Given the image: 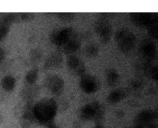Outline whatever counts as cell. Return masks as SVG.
Wrapping results in <instances>:
<instances>
[{"label":"cell","mask_w":158,"mask_h":128,"mask_svg":"<svg viewBox=\"0 0 158 128\" xmlns=\"http://www.w3.org/2000/svg\"><path fill=\"white\" fill-rule=\"evenodd\" d=\"M57 109V104L53 99L44 98L34 105L32 111L40 124L48 126L52 123Z\"/></svg>","instance_id":"cell-1"},{"label":"cell","mask_w":158,"mask_h":128,"mask_svg":"<svg viewBox=\"0 0 158 128\" xmlns=\"http://www.w3.org/2000/svg\"><path fill=\"white\" fill-rule=\"evenodd\" d=\"M103 116V107L97 101H93L86 105L80 111V116L82 119H94L98 124H99L102 121Z\"/></svg>","instance_id":"cell-2"},{"label":"cell","mask_w":158,"mask_h":128,"mask_svg":"<svg viewBox=\"0 0 158 128\" xmlns=\"http://www.w3.org/2000/svg\"><path fill=\"white\" fill-rule=\"evenodd\" d=\"M115 40L119 49L123 53L130 51L135 46V36L130 31L121 29L117 32Z\"/></svg>","instance_id":"cell-3"},{"label":"cell","mask_w":158,"mask_h":128,"mask_svg":"<svg viewBox=\"0 0 158 128\" xmlns=\"http://www.w3.org/2000/svg\"><path fill=\"white\" fill-rule=\"evenodd\" d=\"M73 33L74 32L70 27L56 29L51 33L49 39L53 44L61 47L69 40Z\"/></svg>","instance_id":"cell-4"},{"label":"cell","mask_w":158,"mask_h":128,"mask_svg":"<svg viewBox=\"0 0 158 128\" xmlns=\"http://www.w3.org/2000/svg\"><path fill=\"white\" fill-rule=\"evenodd\" d=\"M94 29L99 36L102 43H107L111 36L112 27L110 24L105 19H99L94 24Z\"/></svg>","instance_id":"cell-5"},{"label":"cell","mask_w":158,"mask_h":128,"mask_svg":"<svg viewBox=\"0 0 158 128\" xmlns=\"http://www.w3.org/2000/svg\"><path fill=\"white\" fill-rule=\"evenodd\" d=\"M44 83L46 88L52 93L56 95L59 94L62 91L64 85L63 80L56 75H50L46 77Z\"/></svg>","instance_id":"cell-6"},{"label":"cell","mask_w":158,"mask_h":128,"mask_svg":"<svg viewBox=\"0 0 158 128\" xmlns=\"http://www.w3.org/2000/svg\"><path fill=\"white\" fill-rule=\"evenodd\" d=\"M130 17L132 22L139 27H146L151 23L152 20L157 18L156 13H131Z\"/></svg>","instance_id":"cell-7"},{"label":"cell","mask_w":158,"mask_h":128,"mask_svg":"<svg viewBox=\"0 0 158 128\" xmlns=\"http://www.w3.org/2000/svg\"><path fill=\"white\" fill-rule=\"evenodd\" d=\"M80 86L86 93H93L98 89V82L93 76L85 74L81 77Z\"/></svg>","instance_id":"cell-8"},{"label":"cell","mask_w":158,"mask_h":128,"mask_svg":"<svg viewBox=\"0 0 158 128\" xmlns=\"http://www.w3.org/2000/svg\"><path fill=\"white\" fill-rule=\"evenodd\" d=\"M67 64L70 69L73 71L77 75L83 76L85 75L86 69L84 63L78 58L74 55H71L67 59Z\"/></svg>","instance_id":"cell-9"},{"label":"cell","mask_w":158,"mask_h":128,"mask_svg":"<svg viewBox=\"0 0 158 128\" xmlns=\"http://www.w3.org/2000/svg\"><path fill=\"white\" fill-rule=\"evenodd\" d=\"M140 53L148 61L152 60L156 56V46L149 40H144L140 48Z\"/></svg>","instance_id":"cell-10"},{"label":"cell","mask_w":158,"mask_h":128,"mask_svg":"<svg viewBox=\"0 0 158 128\" xmlns=\"http://www.w3.org/2000/svg\"><path fill=\"white\" fill-rule=\"evenodd\" d=\"M80 45V41L78 39L77 35L74 33L69 40L61 46V48L65 53L70 54L76 51L79 48Z\"/></svg>","instance_id":"cell-11"},{"label":"cell","mask_w":158,"mask_h":128,"mask_svg":"<svg viewBox=\"0 0 158 128\" xmlns=\"http://www.w3.org/2000/svg\"><path fill=\"white\" fill-rule=\"evenodd\" d=\"M62 62V56L59 52H55L49 55L46 59L44 64L45 69L59 67Z\"/></svg>","instance_id":"cell-12"},{"label":"cell","mask_w":158,"mask_h":128,"mask_svg":"<svg viewBox=\"0 0 158 128\" xmlns=\"http://www.w3.org/2000/svg\"><path fill=\"white\" fill-rule=\"evenodd\" d=\"M35 119V118L32 110L25 111L20 121L21 128H30Z\"/></svg>","instance_id":"cell-13"},{"label":"cell","mask_w":158,"mask_h":128,"mask_svg":"<svg viewBox=\"0 0 158 128\" xmlns=\"http://www.w3.org/2000/svg\"><path fill=\"white\" fill-rule=\"evenodd\" d=\"M1 85L5 90L11 91L15 87V80L13 77L10 75H7L2 79L1 81Z\"/></svg>","instance_id":"cell-14"},{"label":"cell","mask_w":158,"mask_h":128,"mask_svg":"<svg viewBox=\"0 0 158 128\" xmlns=\"http://www.w3.org/2000/svg\"><path fill=\"white\" fill-rule=\"evenodd\" d=\"M107 82L110 87H114L117 83L118 80V74L114 69H110L107 72Z\"/></svg>","instance_id":"cell-15"},{"label":"cell","mask_w":158,"mask_h":128,"mask_svg":"<svg viewBox=\"0 0 158 128\" xmlns=\"http://www.w3.org/2000/svg\"><path fill=\"white\" fill-rule=\"evenodd\" d=\"M124 97V92L121 90H115L112 92L108 96V100L113 103L119 102Z\"/></svg>","instance_id":"cell-16"},{"label":"cell","mask_w":158,"mask_h":128,"mask_svg":"<svg viewBox=\"0 0 158 128\" xmlns=\"http://www.w3.org/2000/svg\"><path fill=\"white\" fill-rule=\"evenodd\" d=\"M98 51L99 49L98 46L94 44L88 45L84 48L85 54L89 58L95 57L98 54Z\"/></svg>","instance_id":"cell-17"},{"label":"cell","mask_w":158,"mask_h":128,"mask_svg":"<svg viewBox=\"0 0 158 128\" xmlns=\"http://www.w3.org/2000/svg\"><path fill=\"white\" fill-rule=\"evenodd\" d=\"M37 77L38 70L36 69H33L27 73L25 75V80L29 84L32 85L36 81Z\"/></svg>","instance_id":"cell-18"},{"label":"cell","mask_w":158,"mask_h":128,"mask_svg":"<svg viewBox=\"0 0 158 128\" xmlns=\"http://www.w3.org/2000/svg\"><path fill=\"white\" fill-rule=\"evenodd\" d=\"M146 73L148 74V75L151 77L153 79L157 80V77H158V74H157V67H146Z\"/></svg>","instance_id":"cell-19"},{"label":"cell","mask_w":158,"mask_h":128,"mask_svg":"<svg viewBox=\"0 0 158 128\" xmlns=\"http://www.w3.org/2000/svg\"><path fill=\"white\" fill-rule=\"evenodd\" d=\"M57 15L60 19L67 22L72 20L75 17L73 13H59Z\"/></svg>","instance_id":"cell-20"},{"label":"cell","mask_w":158,"mask_h":128,"mask_svg":"<svg viewBox=\"0 0 158 128\" xmlns=\"http://www.w3.org/2000/svg\"><path fill=\"white\" fill-rule=\"evenodd\" d=\"M41 56V53L39 49H34L31 50L30 53V57L33 61H36L40 59Z\"/></svg>","instance_id":"cell-21"},{"label":"cell","mask_w":158,"mask_h":128,"mask_svg":"<svg viewBox=\"0 0 158 128\" xmlns=\"http://www.w3.org/2000/svg\"><path fill=\"white\" fill-rule=\"evenodd\" d=\"M35 17L33 13H22L20 14V19L25 21H29L32 20Z\"/></svg>","instance_id":"cell-22"},{"label":"cell","mask_w":158,"mask_h":128,"mask_svg":"<svg viewBox=\"0 0 158 128\" xmlns=\"http://www.w3.org/2000/svg\"><path fill=\"white\" fill-rule=\"evenodd\" d=\"M9 30V27L4 26L0 28V41L7 35Z\"/></svg>","instance_id":"cell-23"},{"label":"cell","mask_w":158,"mask_h":128,"mask_svg":"<svg viewBox=\"0 0 158 128\" xmlns=\"http://www.w3.org/2000/svg\"><path fill=\"white\" fill-rule=\"evenodd\" d=\"M4 58H5L4 51L1 48H0V63H1L2 62Z\"/></svg>","instance_id":"cell-24"},{"label":"cell","mask_w":158,"mask_h":128,"mask_svg":"<svg viewBox=\"0 0 158 128\" xmlns=\"http://www.w3.org/2000/svg\"><path fill=\"white\" fill-rule=\"evenodd\" d=\"M133 85H134V87L135 88H139L140 86H141V83L138 82H134L133 83Z\"/></svg>","instance_id":"cell-25"},{"label":"cell","mask_w":158,"mask_h":128,"mask_svg":"<svg viewBox=\"0 0 158 128\" xmlns=\"http://www.w3.org/2000/svg\"><path fill=\"white\" fill-rule=\"evenodd\" d=\"M48 128H58V127L53 123H51L48 126Z\"/></svg>","instance_id":"cell-26"},{"label":"cell","mask_w":158,"mask_h":128,"mask_svg":"<svg viewBox=\"0 0 158 128\" xmlns=\"http://www.w3.org/2000/svg\"><path fill=\"white\" fill-rule=\"evenodd\" d=\"M94 128H104L102 126H101V124H97Z\"/></svg>","instance_id":"cell-27"},{"label":"cell","mask_w":158,"mask_h":128,"mask_svg":"<svg viewBox=\"0 0 158 128\" xmlns=\"http://www.w3.org/2000/svg\"><path fill=\"white\" fill-rule=\"evenodd\" d=\"M2 121H3V117L1 114H0V124L2 123Z\"/></svg>","instance_id":"cell-28"},{"label":"cell","mask_w":158,"mask_h":128,"mask_svg":"<svg viewBox=\"0 0 158 128\" xmlns=\"http://www.w3.org/2000/svg\"><path fill=\"white\" fill-rule=\"evenodd\" d=\"M134 128H135V127H134Z\"/></svg>","instance_id":"cell-29"}]
</instances>
